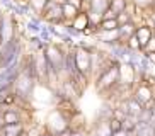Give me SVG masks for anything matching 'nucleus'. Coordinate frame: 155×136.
<instances>
[{
  "mask_svg": "<svg viewBox=\"0 0 155 136\" xmlns=\"http://www.w3.org/2000/svg\"><path fill=\"white\" fill-rule=\"evenodd\" d=\"M119 83V65H111L101 72L97 78V90H111Z\"/></svg>",
  "mask_w": 155,
  "mask_h": 136,
  "instance_id": "1",
  "label": "nucleus"
},
{
  "mask_svg": "<svg viewBox=\"0 0 155 136\" xmlns=\"http://www.w3.org/2000/svg\"><path fill=\"white\" fill-rule=\"evenodd\" d=\"M133 99L137 100L138 104L141 105V107H148L152 109V102H153V90H152L150 85H147V83H141V85L137 87V90L133 92L131 95Z\"/></svg>",
  "mask_w": 155,
  "mask_h": 136,
  "instance_id": "2",
  "label": "nucleus"
},
{
  "mask_svg": "<svg viewBox=\"0 0 155 136\" xmlns=\"http://www.w3.org/2000/svg\"><path fill=\"white\" fill-rule=\"evenodd\" d=\"M73 60H75L77 72L80 75H87L89 70H91V53L85 50H78L77 53L73 54Z\"/></svg>",
  "mask_w": 155,
  "mask_h": 136,
  "instance_id": "3",
  "label": "nucleus"
},
{
  "mask_svg": "<svg viewBox=\"0 0 155 136\" xmlns=\"http://www.w3.org/2000/svg\"><path fill=\"white\" fill-rule=\"evenodd\" d=\"M152 36H153V29H152L150 26H140V27L135 29V37H137L138 43H140L141 51H143V48L147 46V43L150 41Z\"/></svg>",
  "mask_w": 155,
  "mask_h": 136,
  "instance_id": "4",
  "label": "nucleus"
},
{
  "mask_svg": "<svg viewBox=\"0 0 155 136\" xmlns=\"http://www.w3.org/2000/svg\"><path fill=\"white\" fill-rule=\"evenodd\" d=\"M15 87H17V92L21 95H28L29 94V90H31V87H32V83H31V77H28L26 73L24 75H21L19 78H15Z\"/></svg>",
  "mask_w": 155,
  "mask_h": 136,
  "instance_id": "5",
  "label": "nucleus"
},
{
  "mask_svg": "<svg viewBox=\"0 0 155 136\" xmlns=\"http://www.w3.org/2000/svg\"><path fill=\"white\" fill-rule=\"evenodd\" d=\"M21 122V116L15 112L14 109H7L2 116H0V128L7 126V124H19Z\"/></svg>",
  "mask_w": 155,
  "mask_h": 136,
  "instance_id": "6",
  "label": "nucleus"
},
{
  "mask_svg": "<svg viewBox=\"0 0 155 136\" xmlns=\"http://www.w3.org/2000/svg\"><path fill=\"white\" fill-rule=\"evenodd\" d=\"M45 12H46V19H51V21H56V19H61L63 14H61V5H56L55 2H46V7H45Z\"/></svg>",
  "mask_w": 155,
  "mask_h": 136,
  "instance_id": "7",
  "label": "nucleus"
},
{
  "mask_svg": "<svg viewBox=\"0 0 155 136\" xmlns=\"http://www.w3.org/2000/svg\"><path fill=\"white\" fill-rule=\"evenodd\" d=\"M109 9V0H91V10L89 12L97 14L102 17V14Z\"/></svg>",
  "mask_w": 155,
  "mask_h": 136,
  "instance_id": "8",
  "label": "nucleus"
},
{
  "mask_svg": "<svg viewBox=\"0 0 155 136\" xmlns=\"http://www.w3.org/2000/svg\"><path fill=\"white\" fill-rule=\"evenodd\" d=\"M21 133H24V128L22 124H7V126H2L0 128V134L2 136H19Z\"/></svg>",
  "mask_w": 155,
  "mask_h": 136,
  "instance_id": "9",
  "label": "nucleus"
},
{
  "mask_svg": "<svg viewBox=\"0 0 155 136\" xmlns=\"http://www.w3.org/2000/svg\"><path fill=\"white\" fill-rule=\"evenodd\" d=\"M118 32H119V41H124V39H130V37L135 34V26L131 22L124 24V26H119L118 27Z\"/></svg>",
  "mask_w": 155,
  "mask_h": 136,
  "instance_id": "10",
  "label": "nucleus"
},
{
  "mask_svg": "<svg viewBox=\"0 0 155 136\" xmlns=\"http://www.w3.org/2000/svg\"><path fill=\"white\" fill-rule=\"evenodd\" d=\"M99 39L104 41V43H113V44H118L119 32H118V29H116V31H101Z\"/></svg>",
  "mask_w": 155,
  "mask_h": 136,
  "instance_id": "11",
  "label": "nucleus"
},
{
  "mask_svg": "<svg viewBox=\"0 0 155 136\" xmlns=\"http://www.w3.org/2000/svg\"><path fill=\"white\" fill-rule=\"evenodd\" d=\"M137 124H138L137 118L126 116V118L121 121V131H124V133H133V131H135V128H137Z\"/></svg>",
  "mask_w": 155,
  "mask_h": 136,
  "instance_id": "12",
  "label": "nucleus"
},
{
  "mask_svg": "<svg viewBox=\"0 0 155 136\" xmlns=\"http://www.w3.org/2000/svg\"><path fill=\"white\" fill-rule=\"evenodd\" d=\"M109 9L118 15L128 9V2L126 0H109Z\"/></svg>",
  "mask_w": 155,
  "mask_h": 136,
  "instance_id": "13",
  "label": "nucleus"
},
{
  "mask_svg": "<svg viewBox=\"0 0 155 136\" xmlns=\"http://www.w3.org/2000/svg\"><path fill=\"white\" fill-rule=\"evenodd\" d=\"M73 27L82 31L85 27H89V19H87V14H78L77 17L73 19Z\"/></svg>",
  "mask_w": 155,
  "mask_h": 136,
  "instance_id": "14",
  "label": "nucleus"
},
{
  "mask_svg": "<svg viewBox=\"0 0 155 136\" xmlns=\"http://www.w3.org/2000/svg\"><path fill=\"white\" fill-rule=\"evenodd\" d=\"M99 27H101V31H116L119 26L116 22V19H111V21H101Z\"/></svg>",
  "mask_w": 155,
  "mask_h": 136,
  "instance_id": "15",
  "label": "nucleus"
},
{
  "mask_svg": "<svg viewBox=\"0 0 155 136\" xmlns=\"http://www.w3.org/2000/svg\"><path fill=\"white\" fill-rule=\"evenodd\" d=\"M150 118H152V109L143 107V109L140 111V114H138L137 121H138V122H145V124H148V122H150Z\"/></svg>",
  "mask_w": 155,
  "mask_h": 136,
  "instance_id": "16",
  "label": "nucleus"
},
{
  "mask_svg": "<svg viewBox=\"0 0 155 136\" xmlns=\"http://www.w3.org/2000/svg\"><path fill=\"white\" fill-rule=\"evenodd\" d=\"M61 14H63V17L75 19L77 17V9L72 7V5H68V4H65V5H61Z\"/></svg>",
  "mask_w": 155,
  "mask_h": 136,
  "instance_id": "17",
  "label": "nucleus"
},
{
  "mask_svg": "<svg viewBox=\"0 0 155 136\" xmlns=\"http://www.w3.org/2000/svg\"><path fill=\"white\" fill-rule=\"evenodd\" d=\"M116 22H118V26H124V24L131 22V14L128 12V10L118 14V15H116Z\"/></svg>",
  "mask_w": 155,
  "mask_h": 136,
  "instance_id": "18",
  "label": "nucleus"
},
{
  "mask_svg": "<svg viewBox=\"0 0 155 136\" xmlns=\"http://www.w3.org/2000/svg\"><path fill=\"white\" fill-rule=\"evenodd\" d=\"M126 48H128V50H131V51H141L140 43H138V39L135 37V34H133V36L126 41Z\"/></svg>",
  "mask_w": 155,
  "mask_h": 136,
  "instance_id": "19",
  "label": "nucleus"
},
{
  "mask_svg": "<svg viewBox=\"0 0 155 136\" xmlns=\"http://www.w3.org/2000/svg\"><path fill=\"white\" fill-rule=\"evenodd\" d=\"M29 2H31V5H32V9H34V10H38V12H43L48 0H29Z\"/></svg>",
  "mask_w": 155,
  "mask_h": 136,
  "instance_id": "20",
  "label": "nucleus"
},
{
  "mask_svg": "<svg viewBox=\"0 0 155 136\" xmlns=\"http://www.w3.org/2000/svg\"><path fill=\"white\" fill-rule=\"evenodd\" d=\"M107 124H109L111 133H118V131H121V122L116 121V119H109V121H107Z\"/></svg>",
  "mask_w": 155,
  "mask_h": 136,
  "instance_id": "21",
  "label": "nucleus"
},
{
  "mask_svg": "<svg viewBox=\"0 0 155 136\" xmlns=\"http://www.w3.org/2000/svg\"><path fill=\"white\" fill-rule=\"evenodd\" d=\"M143 51H145V54L147 53H155V34L150 37V41L147 43V46L143 48Z\"/></svg>",
  "mask_w": 155,
  "mask_h": 136,
  "instance_id": "22",
  "label": "nucleus"
},
{
  "mask_svg": "<svg viewBox=\"0 0 155 136\" xmlns=\"http://www.w3.org/2000/svg\"><path fill=\"white\" fill-rule=\"evenodd\" d=\"M111 19H116V14H114L111 9H107L104 14H102V21H111Z\"/></svg>",
  "mask_w": 155,
  "mask_h": 136,
  "instance_id": "23",
  "label": "nucleus"
},
{
  "mask_svg": "<svg viewBox=\"0 0 155 136\" xmlns=\"http://www.w3.org/2000/svg\"><path fill=\"white\" fill-rule=\"evenodd\" d=\"M140 7H150V5H153V0H135Z\"/></svg>",
  "mask_w": 155,
  "mask_h": 136,
  "instance_id": "24",
  "label": "nucleus"
},
{
  "mask_svg": "<svg viewBox=\"0 0 155 136\" xmlns=\"http://www.w3.org/2000/svg\"><path fill=\"white\" fill-rule=\"evenodd\" d=\"M67 4L72 5V7H75V9H80V5H82V0H67Z\"/></svg>",
  "mask_w": 155,
  "mask_h": 136,
  "instance_id": "25",
  "label": "nucleus"
},
{
  "mask_svg": "<svg viewBox=\"0 0 155 136\" xmlns=\"http://www.w3.org/2000/svg\"><path fill=\"white\" fill-rule=\"evenodd\" d=\"M152 128H155V109H152V118H150V122H148Z\"/></svg>",
  "mask_w": 155,
  "mask_h": 136,
  "instance_id": "26",
  "label": "nucleus"
},
{
  "mask_svg": "<svg viewBox=\"0 0 155 136\" xmlns=\"http://www.w3.org/2000/svg\"><path fill=\"white\" fill-rule=\"evenodd\" d=\"M111 136H130V133H124V131H118V133H113Z\"/></svg>",
  "mask_w": 155,
  "mask_h": 136,
  "instance_id": "27",
  "label": "nucleus"
},
{
  "mask_svg": "<svg viewBox=\"0 0 155 136\" xmlns=\"http://www.w3.org/2000/svg\"><path fill=\"white\" fill-rule=\"evenodd\" d=\"M152 27H153V29H155V12L152 14Z\"/></svg>",
  "mask_w": 155,
  "mask_h": 136,
  "instance_id": "28",
  "label": "nucleus"
},
{
  "mask_svg": "<svg viewBox=\"0 0 155 136\" xmlns=\"http://www.w3.org/2000/svg\"><path fill=\"white\" fill-rule=\"evenodd\" d=\"M39 136H55V134H50V133H46V134H39Z\"/></svg>",
  "mask_w": 155,
  "mask_h": 136,
  "instance_id": "29",
  "label": "nucleus"
},
{
  "mask_svg": "<svg viewBox=\"0 0 155 136\" xmlns=\"http://www.w3.org/2000/svg\"><path fill=\"white\" fill-rule=\"evenodd\" d=\"M19 136H28V133H21V134H19Z\"/></svg>",
  "mask_w": 155,
  "mask_h": 136,
  "instance_id": "30",
  "label": "nucleus"
}]
</instances>
